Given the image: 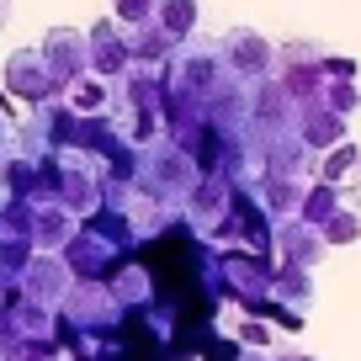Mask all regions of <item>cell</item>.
Here are the masks:
<instances>
[{"mask_svg":"<svg viewBox=\"0 0 361 361\" xmlns=\"http://www.w3.org/2000/svg\"><path fill=\"white\" fill-rule=\"evenodd\" d=\"M197 22H202V0H159V11H154V27L176 43L197 37Z\"/></svg>","mask_w":361,"mask_h":361,"instance_id":"13","label":"cell"},{"mask_svg":"<svg viewBox=\"0 0 361 361\" xmlns=\"http://www.w3.org/2000/svg\"><path fill=\"white\" fill-rule=\"evenodd\" d=\"M324 239H319L314 224H303V218H282V224H271V255H276V266H298V271H314L319 260H324Z\"/></svg>","mask_w":361,"mask_h":361,"instance_id":"6","label":"cell"},{"mask_svg":"<svg viewBox=\"0 0 361 361\" xmlns=\"http://www.w3.org/2000/svg\"><path fill=\"white\" fill-rule=\"evenodd\" d=\"M0 128H16V123H11V106H6V96H0Z\"/></svg>","mask_w":361,"mask_h":361,"instance_id":"22","label":"cell"},{"mask_svg":"<svg viewBox=\"0 0 361 361\" xmlns=\"http://www.w3.org/2000/svg\"><path fill=\"white\" fill-rule=\"evenodd\" d=\"M271 340H276V329H271L266 319H245V324L234 329V345L239 350H266Z\"/></svg>","mask_w":361,"mask_h":361,"instance_id":"19","label":"cell"},{"mask_svg":"<svg viewBox=\"0 0 361 361\" xmlns=\"http://www.w3.org/2000/svg\"><path fill=\"white\" fill-rule=\"evenodd\" d=\"M197 180H202V176H197L192 154H186V149H176L170 138H154L149 149H138V176H133V192L144 197V202L165 207V213H180Z\"/></svg>","mask_w":361,"mask_h":361,"instance_id":"1","label":"cell"},{"mask_svg":"<svg viewBox=\"0 0 361 361\" xmlns=\"http://www.w3.org/2000/svg\"><path fill=\"white\" fill-rule=\"evenodd\" d=\"M6 90H11L16 102H54V85H48V69H43V54L37 48H16L11 59H6Z\"/></svg>","mask_w":361,"mask_h":361,"instance_id":"9","label":"cell"},{"mask_svg":"<svg viewBox=\"0 0 361 361\" xmlns=\"http://www.w3.org/2000/svg\"><path fill=\"white\" fill-rule=\"evenodd\" d=\"M6 16H11V0H0V27H6Z\"/></svg>","mask_w":361,"mask_h":361,"instance_id":"23","label":"cell"},{"mask_svg":"<svg viewBox=\"0 0 361 361\" xmlns=\"http://www.w3.org/2000/svg\"><path fill=\"white\" fill-rule=\"evenodd\" d=\"M154 11H159V0H112V22L117 27H149L154 22Z\"/></svg>","mask_w":361,"mask_h":361,"instance_id":"17","label":"cell"},{"mask_svg":"<svg viewBox=\"0 0 361 361\" xmlns=\"http://www.w3.org/2000/svg\"><path fill=\"white\" fill-rule=\"evenodd\" d=\"M90 43V75L106 80L112 85L117 75H128V64H133V48H128V27H117L112 16H102V22L85 32Z\"/></svg>","mask_w":361,"mask_h":361,"instance_id":"7","label":"cell"},{"mask_svg":"<svg viewBox=\"0 0 361 361\" xmlns=\"http://www.w3.org/2000/svg\"><path fill=\"white\" fill-rule=\"evenodd\" d=\"M319 239H324V245H356V239H361V197H350V202H340L335 213L324 218V228H319Z\"/></svg>","mask_w":361,"mask_h":361,"instance_id":"16","label":"cell"},{"mask_svg":"<svg viewBox=\"0 0 361 361\" xmlns=\"http://www.w3.org/2000/svg\"><path fill=\"white\" fill-rule=\"evenodd\" d=\"M128 48H133V64H149V69H170V59H176V37H165L154 22L149 27H133L128 32Z\"/></svg>","mask_w":361,"mask_h":361,"instance_id":"12","label":"cell"},{"mask_svg":"<svg viewBox=\"0 0 361 361\" xmlns=\"http://www.w3.org/2000/svg\"><path fill=\"white\" fill-rule=\"evenodd\" d=\"M64 106H69L75 117H102V112H112V85H106V80H96V75H85V80L64 96Z\"/></svg>","mask_w":361,"mask_h":361,"instance_id":"15","label":"cell"},{"mask_svg":"<svg viewBox=\"0 0 361 361\" xmlns=\"http://www.w3.org/2000/svg\"><path fill=\"white\" fill-rule=\"evenodd\" d=\"M271 276H276V260L255 255V250H218V287H224V303L245 308L250 319L266 314L271 303Z\"/></svg>","mask_w":361,"mask_h":361,"instance_id":"2","label":"cell"},{"mask_svg":"<svg viewBox=\"0 0 361 361\" xmlns=\"http://www.w3.org/2000/svg\"><path fill=\"white\" fill-rule=\"evenodd\" d=\"M314 180H324V186H345V192H361V149L350 144H335L329 154L314 159Z\"/></svg>","mask_w":361,"mask_h":361,"instance_id":"11","label":"cell"},{"mask_svg":"<svg viewBox=\"0 0 361 361\" xmlns=\"http://www.w3.org/2000/svg\"><path fill=\"white\" fill-rule=\"evenodd\" d=\"M69 287H75V276H69V266L59 255H32L22 271V298H32L37 308H59L69 298Z\"/></svg>","mask_w":361,"mask_h":361,"instance_id":"8","label":"cell"},{"mask_svg":"<svg viewBox=\"0 0 361 361\" xmlns=\"http://www.w3.org/2000/svg\"><path fill=\"white\" fill-rule=\"evenodd\" d=\"M324 75H329V80H356V59L329 54V59H324Z\"/></svg>","mask_w":361,"mask_h":361,"instance_id":"20","label":"cell"},{"mask_svg":"<svg viewBox=\"0 0 361 361\" xmlns=\"http://www.w3.org/2000/svg\"><path fill=\"white\" fill-rule=\"evenodd\" d=\"M324 59H329V48L324 43H308V37H293V43L276 48V75H271V80L287 90V102H293L298 112L324 102V85H329Z\"/></svg>","mask_w":361,"mask_h":361,"instance_id":"3","label":"cell"},{"mask_svg":"<svg viewBox=\"0 0 361 361\" xmlns=\"http://www.w3.org/2000/svg\"><path fill=\"white\" fill-rule=\"evenodd\" d=\"M218 48H224L228 75L245 80V85L276 75V43H271L266 32H255V27H228V32L218 37Z\"/></svg>","mask_w":361,"mask_h":361,"instance_id":"5","label":"cell"},{"mask_svg":"<svg viewBox=\"0 0 361 361\" xmlns=\"http://www.w3.org/2000/svg\"><path fill=\"white\" fill-rule=\"evenodd\" d=\"M350 197H361V192H345V186H324V180H314V186L303 192L298 218H303V224H314V228H324V218L335 213L340 202H350Z\"/></svg>","mask_w":361,"mask_h":361,"instance_id":"14","label":"cell"},{"mask_svg":"<svg viewBox=\"0 0 361 361\" xmlns=\"http://www.w3.org/2000/svg\"><path fill=\"white\" fill-rule=\"evenodd\" d=\"M298 138H303L308 154H329L335 144H345V117L329 112L324 102H319V106H303V112H298Z\"/></svg>","mask_w":361,"mask_h":361,"instance_id":"10","label":"cell"},{"mask_svg":"<svg viewBox=\"0 0 361 361\" xmlns=\"http://www.w3.org/2000/svg\"><path fill=\"white\" fill-rule=\"evenodd\" d=\"M271 361H319V356H314V350H303V345H282Z\"/></svg>","mask_w":361,"mask_h":361,"instance_id":"21","label":"cell"},{"mask_svg":"<svg viewBox=\"0 0 361 361\" xmlns=\"http://www.w3.org/2000/svg\"><path fill=\"white\" fill-rule=\"evenodd\" d=\"M43 69H48V85H54V96L64 102L69 90L80 85V80L90 75V43L80 27H54V32L43 37Z\"/></svg>","mask_w":361,"mask_h":361,"instance_id":"4","label":"cell"},{"mask_svg":"<svg viewBox=\"0 0 361 361\" xmlns=\"http://www.w3.org/2000/svg\"><path fill=\"white\" fill-rule=\"evenodd\" d=\"M324 106H329V112H340V117H350L361 106L356 80H329V85H324Z\"/></svg>","mask_w":361,"mask_h":361,"instance_id":"18","label":"cell"}]
</instances>
